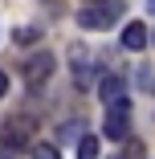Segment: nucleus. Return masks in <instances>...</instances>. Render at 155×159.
Here are the masks:
<instances>
[{"instance_id":"f257e3e1","label":"nucleus","mask_w":155,"mask_h":159,"mask_svg":"<svg viewBox=\"0 0 155 159\" xmlns=\"http://www.w3.org/2000/svg\"><path fill=\"white\" fill-rule=\"evenodd\" d=\"M0 143H4L8 151H29V147H33V118L12 114L4 126H0Z\"/></svg>"},{"instance_id":"f03ea898","label":"nucleus","mask_w":155,"mask_h":159,"mask_svg":"<svg viewBox=\"0 0 155 159\" xmlns=\"http://www.w3.org/2000/svg\"><path fill=\"white\" fill-rule=\"evenodd\" d=\"M102 135H106V139H118V143L131 135V98H118V102H110V106H106Z\"/></svg>"},{"instance_id":"7ed1b4c3","label":"nucleus","mask_w":155,"mask_h":159,"mask_svg":"<svg viewBox=\"0 0 155 159\" xmlns=\"http://www.w3.org/2000/svg\"><path fill=\"white\" fill-rule=\"evenodd\" d=\"M118 12H122L118 0H110V4H90V8L78 12V25H82V29H94V33H102V29H110V25L118 20Z\"/></svg>"},{"instance_id":"20e7f679","label":"nucleus","mask_w":155,"mask_h":159,"mask_svg":"<svg viewBox=\"0 0 155 159\" xmlns=\"http://www.w3.org/2000/svg\"><path fill=\"white\" fill-rule=\"evenodd\" d=\"M53 70H57V57L53 53H33L25 61V86H45Z\"/></svg>"},{"instance_id":"39448f33","label":"nucleus","mask_w":155,"mask_h":159,"mask_svg":"<svg viewBox=\"0 0 155 159\" xmlns=\"http://www.w3.org/2000/svg\"><path fill=\"white\" fill-rule=\"evenodd\" d=\"M70 66H74V82H78V90H90L94 86V74H90V61H86V49H70Z\"/></svg>"},{"instance_id":"423d86ee","label":"nucleus","mask_w":155,"mask_h":159,"mask_svg":"<svg viewBox=\"0 0 155 159\" xmlns=\"http://www.w3.org/2000/svg\"><path fill=\"white\" fill-rule=\"evenodd\" d=\"M147 41H151V37H147V25H143V20H127V29H122V49L139 53Z\"/></svg>"},{"instance_id":"0eeeda50","label":"nucleus","mask_w":155,"mask_h":159,"mask_svg":"<svg viewBox=\"0 0 155 159\" xmlns=\"http://www.w3.org/2000/svg\"><path fill=\"white\" fill-rule=\"evenodd\" d=\"M98 98L110 106V102H118V98H127V82L122 78H114V74H106L102 82H98Z\"/></svg>"},{"instance_id":"6e6552de","label":"nucleus","mask_w":155,"mask_h":159,"mask_svg":"<svg viewBox=\"0 0 155 159\" xmlns=\"http://www.w3.org/2000/svg\"><path fill=\"white\" fill-rule=\"evenodd\" d=\"M102 155V139L98 135H82L78 139V159H98Z\"/></svg>"},{"instance_id":"1a4fd4ad","label":"nucleus","mask_w":155,"mask_h":159,"mask_svg":"<svg viewBox=\"0 0 155 159\" xmlns=\"http://www.w3.org/2000/svg\"><path fill=\"white\" fill-rule=\"evenodd\" d=\"M29 155H33V159H61V151H57L53 143H33V147H29Z\"/></svg>"},{"instance_id":"9d476101","label":"nucleus","mask_w":155,"mask_h":159,"mask_svg":"<svg viewBox=\"0 0 155 159\" xmlns=\"http://www.w3.org/2000/svg\"><path fill=\"white\" fill-rule=\"evenodd\" d=\"M122 143H127V155H122V159H147V147L139 139H122Z\"/></svg>"},{"instance_id":"9b49d317","label":"nucleus","mask_w":155,"mask_h":159,"mask_svg":"<svg viewBox=\"0 0 155 159\" xmlns=\"http://www.w3.org/2000/svg\"><path fill=\"white\" fill-rule=\"evenodd\" d=\"M37 37H41V33H37L33 25H25V29H16V45H33Z\"/></svg>"},{"instance_id":"f8f14e48","label":"nucleus","mask_w":155,"mask_h":159,"mask_svg":"<svg viewBox=\"0 0 155 159\" xmlns=\"http://www.w3.org/2000/svg\"><path fill=\"white\" fill-rule=\"evenodd\" d=\"M139 82H143V90L155 94V74H151V70H139Z\"/></svg>"},{"instance_id":"ddd939ff","label":"nucleus","mask_w":155,"mask_h":159,"mask_svg":"<svg viewBox=\"0 0 155 159\" xmlns=\"http://www.w3.org/2000/svg\"><path fill=\"white\" fill-rule=\"evenodd\" d=\"M8 94V74H0V98Z\"/></svg>"},{"instance_id":"4468645a","label":"nucleus","mask_w":155,"mask_h":159,"mask_svg":"<svg viewBox=\"0 0 155 159\" xmlns=\"http://www.w3.org/2000/svg\"><path fill=\"white\" fill-rule=\"evenodd\" d=\"M147 12H155V0H147Z\"/></svg>"},{"instance_id":"2eb2a0df","label":"nucleus","mask_w":155,"mask_h":159,"mask_svg":"<svg viewBox=\"0 0 155 159\" xmlns=\"http://www.w3.org/2000/svg\"><path fill=\"white\" fill-rule=\"evenodd\" d=\"M151 41H155V33H151Z\"/></svg>"},{"instance_id":"dca6fc26","label":"nucleus","mask_w":155,"mask_h":159,"mask_svg":"<svg viewBox=\"0 0 155 159\" xmlns=\"http://www.w3.org/2000/svg\"><path fill=\"white\" fill-rule=\"evenodd\" d=\"M118 159H122V155H118Z\"/></svg>"}]
</instances>
